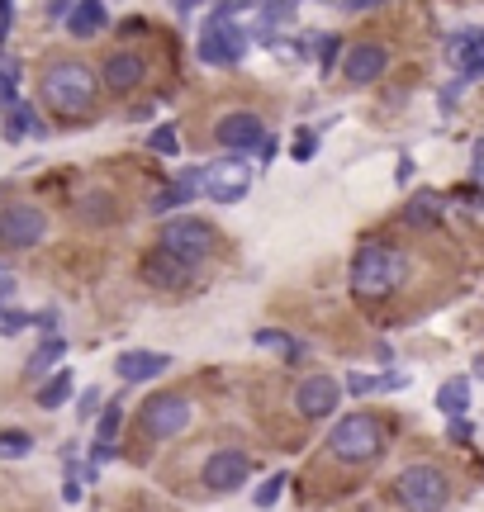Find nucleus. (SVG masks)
I'll return each instance as SVG.
<instances>
[{
  "mask_svg": "<svg viewBox=\"0 0 484 512\" xmlns=\"http://www.w3.org/2000/svg\"><path fill=\"white\" fill-rule=\"evenodd\" d=\"M24 328H34V313H24V309L0 313V337H15V332H24Z\"/></svg>",
  "mask_w": 484,
  "mask_h": 512,
  "instance_id": "32",
  "label": "nucleus"
},
{
  "mask_svg": "<svg viewBox=\"0 0 484 512\" xmlns=\"http://www.w3.org/2000/svg\"><path fill=\"white\" fill-rule=\"evenodd\" d=\"M48 238V214L38 209V204H5L0 209V242L5 247H38V242Z\"/></svg>",
  "mask_w": 484,
  "mask_h": 512,
  "instance_id": "8",
  "label": "nucleus"
},
{
  "mask_svg": "<svg viewBox=\"0 0 484 512\" xmlns=\"http://www.w3.org/2000/svg\"><path fill=\"white\" fill-rule=\"evenodd\" d=\"M143 76H148V57L129 53V48L110 53L105 57V67H100V81H105L114 95H129L133 86H143Z\"/></svg>",
  "mask_w": 484,
  "mask_h": 512,
  "instance_id": "14",
  "label": "nucleus"
},
{
  "mask_svg": "<svg viewBox=\"0 0 484 512\" xmlns=\"http://www.w3.org/2000/svg\"><path fill=\"white\" fill-rule=\"evenodd\" d=\"M337 399H342V389H337L333 375H309V380H299V389H295L299 418H328L337 408Z\"/></svg>",
  "mask_w": 484,
  "mask_h": 512,
  "instance_id": "12",
  "label": "nucleus"
},
{
  "mask_svg": "<svg viewBox=\"0 0 484 512\" xmlns=\"http://www.w3.org/2000/svg\"><path fill=\"white\" fill-rule=\"evenodd\" d=\"M38 95H43V105H48L57 119H91L100 81H95V72L81 57H57V62H48L43 76H38Z\"/></svg>",
  "mask_w": 484,
  "mask_h": 512,
  "instance_id": "1",
  "label": "nucleus"
},
{
  "mask_svg": "<svg viewBox=\"0 0 484 512\" xmlns=\"http://www.w3.org/2000/svg\"><path fill=\"white\" fill-rule=\"evenodd\" d=\"M119 422H124V408H119V399H110V403H105V413H100V446H110V441H114Z\"/></svg>",
  "mask_w": 484,
  "mask_h": 512,
  "instance_id": "31",
  "label": "nucleus"
},
{
  "mask_svg": "<svg viewBox=\"0 0 484 512\" xmlns=\"http://www.w3.org/2000/svg\"><path fill=\"white\" fill-rule=\"evenodd\" d=\"M394 181H399V185L413 181V162H409V157H399V176H394Z\"/></svg>",
  "mask_w": 484,
  "mask_h": 512,
  "instance_id": "40",
  "label": "nucleus"
},
{
  "mask_svg": "<svg viewBox=\"0 0 484 512\" xmlns=\"http://www.w3.org/2000/svg\"><path fill=\"white\" fill-rule=\"evenodd\" d=\"M447 57H451V67H456L461 81L484 76V29H461V34H451Z\"/></svg>",
  "mask_w": 484,
  "mask_h": 512,
  "instance_id": "16",
  "label": "nucleus"
},
{
  "mask_svg": "<svg viewBox=\"0 0 484 512\" xmlns=\"http://www.w3.org/2000/svg\"><path fill=\"white\" fill-rule=\"evenodd\" d=\"M138 427H143V437H152V441L181 437L190 427V399L186 394H152V399L138 408Z\"/></svg>",
  "mask_w": 484,
  "mask_h": 512,
  "instance_id": "7",
  "label": "nucleus"
},
{
  "mask_svg": "<svg viewBox=\"0 0 484 512\" xmlns=\"http://www.w3.org/2000/svg\"><path fill=\"white\" fill-rule=\"evenodd\" d=\"M10 19H15V5L0 0V43H5V34H10Z\"/></svg>",
  "mask_w": 484,
  "mask_h": 512,
  "instance_id": "38",
  "label": "nucleus"
},
{
  "mask_svg": "<svg viewBox=\"0 0 484 512\" xmlns=\"http://www.w3.org/2000/svg\"><path fill=\"white\" fill-rule=\"evenodd\" d=\"M347 389L352 394H390V389H404V375H352Z\"/></svg>",
  "mask_w": 484,
  "mask_h": 512,
  "instance_id": "26",
  "label": "nucleus"
},
{
  "mask_svg": "<svg viewBox=\"0 0 484 512\" xmlns=\"http://www.w3.org/2000/svg\"><path fill=\"white\" fill-rule=\"evenodd\" d=\"M475 375H480V380H484V356H480V361H475Z\"/></svg>",
  "mask_w": 484,
  "mask_h": 512,
  "instance_id": "43",
  "label": "nucleus"
},
{
  "mask_svg": "<svg viewBox=\"0 0 484 512\" xmlns=\"http://www.w3.org/2000/svg\"><path fill=\"white\" fill-rule=\"evenodd\" d=\"M252 347H266V351H280V356H285V361H290V366H295V361H304V342H295V337H290V332H276V328H257L252 332Z\"/></svg>",
  "mask_w": 484,
  "mask_h": 512,
  "instance_id": "22",
  "label": "nucleus"
},
{
  "mask_svg": "<svg viewBox=\"0 0 484 512\" xmlns=\"http://www.w3.org/2000/svg\"><path fill=\"white\" fill-rule=\"evenodd\" d=\"M214 247H219V233H214V223H205V219H171L167 228H162V252L167 256H176L181 266H200L205 256H214Z\"/></svg>",
  "mask_w": 484,
  "mask_h": 512,
  "instance_id": "6",
  "label": "nucleus"
},
{
  "mask_svg": "<svg viewBox=\"0 0 484 512\" xmlns=\"http://www.w3.org/2000/svg\"><path fill=\"white\" fill-rule=\"evenodd\" d=\"M437 214H442V200H437V195H413V204L404 209V223H409V228H432Z\"/></svg>",
  "mask_w": 484,
  "mask_h": 512,
  "instance_id": "25",
  "label": "nucleus"
},
{
  "mask_svg": "<svg viewBox=\"0 0 484 512\" xmlns=\"http://www.w3.org/2000/svg\"><path fill=\"white\" fill-rule=\"evenodd\" d=\"M100 403H105V399H100V389L91 384V389L81 394V403H76V413H81V418H95V413H100Z\"/></svg>",
  "mask_w": 484,
  "mask_h": 512,
  "instance_id": "36",
  "label": "nucleus"
},
{
  "mask_svg": "<svg viewBox=\"0 0 484 512\" xmlns=\"http://www.w3.org/2000/svg\"><path fill=\"white\" fill-rule=\"evenodd\" d=\"M15 299V280H0V313H5V304Z\"/></svg>",
  "mask_w": 484,
  "mask_h": 512,
  "instance_id": "41",
  "label": "nucleus"
},
{
  "mask_svg": "<svg viewBox=\"0 0 484 512\" xmlns=\"http://www.w3.org/2000/svg\"><path fill=\"white\" fill-rule=\"evenodd\" d=\"M337 57H342V43H337V34H323V38H318V67H323V72H333Z\"/></svg>",
  "mask_w": 484,
  "mask_h": 512,
  "instance_id": "34",
  "label": "nucleus"
},
{
  "mask_svg": "<svg viewBox=\"0 0 484 512\" xmlns=\"http://www.w3.org/2000/svg\"><path fill=\"white\" fill-rule=\"evenodd\" d=\"M143 280H148L152 290H186V285H190V266H181L176 256H167L162 247H157V252L143 256Z\"/></svg>",
  "mask_w": 484,
  "mask_h": 512,
  "instance_id": "18",
  "label": "nucleus"
},
{
  "mask_svg": "<svg viewBox=\"0 0 484 512\" xmlns=\"http://www.w3.org/2000/svg\"><path fill=\"white\" fill-rule=\"evenodd\" d=\"M280 489H285V475H271V479H266V484L257 489V498H252V503H257V508H271V503L280 498Z\"/></svg>",
  "mask_w": 484,
  "mask_h": 512,
  "instance_id": "35",
  "label": "nucleus"
},
{
  "mask_svg": "<svg viewBox=\"0 0 484 512\" xmlns=\"http://www.w3.org/2000/svg\"><path fill=\"white\" fill-rule=\"evenodd\" d=\"M328 451L337 460H347V465H366L385 451V427L380 418L371 413H347V418H337V427L328 432Z\"/></svg>",
  "mask_w": 484,
  "mask_h": 512,
  "instance_id": "4",
  "label": "nucleus"
},
{
  "mask_svg": "<svg viewBox=\"0 0 484 512\" xmlns=\"http://www.w3.org/2000/svg\"><path fill=\"white\" fill-rule=\"evenodd\" d=\"M219 143L228 147V152H261V143L271 138L266 133V124H261V114H247V110H233L219 119Z\"/></svg>",
  "mask_w": 484,
  "mask_h": 512,
  "instance_id": "10",
  "label": "nucleus"
},
{
  "mask_svg": "<svg viewBox=\"0 0 484 512\" xmlns=\"http://www.w3.org/2000/svg\"><path fill=\"white\" fill-rule=\"evenodd\" d=\"M19 105V62L0 57V110H15Z\"/></svg>",
  "mask_w": 484,
  "mask_h": 512,
  "instance_id": "28",
  "label": "nucleus"
},
{
  "mask_svg": "<svg viewBox=\"0 0 484 512\" xmlns=\"http://www.w3.org/2000/svg\"><path fill=\"white\" fill-rule=\"evenodd\" d=\"M34 323H38V332H48V337H57V309H43V313H34Z\"/></svg>",
  "mask_w": 484,
  "mask_h": 512,
  "instance_id": "37",
  "label": "nucleus"
},
{
  "mask_svg": "<svg viewBox=\"0 0 484 512\" xmlns=\"http://www.w3.org/2000/svg\"><path fill=\"white\" fill-rule=\"evenodd\" d=\"M299 10L295 5H285V0H271V5H261L257 10V24H266V29H276V24H290Z\"/></svg>",
  "mask_w": 484,
  "mask_h": 512,
  "instance_id": "30",
  "label": "nucleus"
},
{
  "mask_svg": "<svg viewBox=\"0 0 484 512\" xmlns=\"http://www.w3.org/2000/svg\"><path fill=\"white\" fill-rule=\"evenodd\" d=\"M247 475H252V465L242 451H214L205 460V489H214V494H238Z\"/></svg>",
  "mask_w": 484,
  "mask_h": 512,
  "instance_id": "11",
  "label": "nucleus"
},
{
  "mask_svg": "<svg viewBox=\"0 0 484 512\" xmlns=\"http://www.w3.org/2000/svg\"><path fill=\"white\" fill-rule=\"evenodd\" d=\"M470 176H475V181H484V138L475 143V162H470Z\"/></svg>",
  "mask_w": 484,
  "mask_h": 512,
  "instance_id": "39",
  "label": "nucleus"
},
{
  "mask_svg": "<svg viewBox=\"0 0 484 512\" xmlns=\"http://www.w3.org/2000/svg\"><path fill=\"white\" fill-rule=\"evenodd\" d=\"M5 138L19 143V138H43V119L29 110V100H19L15 110H5Z\"/></svg>",
  "mask_w": 484,
  "mask_h": 512,
  "instance_id": "20",
  "label": "nucleus"
},
{
  "mask_svg": "<svg viewBox=\"0 0 484 512\" xmlns=\"http://www.w3.org/2000/svg\"><path fill=\"white\" fill-rule=\"evenodd\" d=\"M409 275V256L385 242H366L352 256V294L356 299H390Z\"/></svg>",
  "mask_w": 484,
  "mask_h": 512,
  "instance_id": "2",
  "label": "nucleus"
},
{
  "mask_svg": "<svg viewBox=\"0 0 484 512\" xmlns=\"http://www.w3.org/2000/svg\"><path fill=\"white\" fill-rule=\"evenodd\" d=\"M195 195H205V166H186L176 181L162 185V190L152 195L148 209H152V214H171V209H186Z\"/></svg>",
  "mask_w": 484,
  "mask_h": 512,
  "instance_id": "13",
  "label": "nucleus"
},
{
  "mask_svg": "<svg viewBox=\"0 0 484 512\" xmlns=\"http://www.w3.org/2000/svg\"><path fill=\"white\" fill-rule=\"evenodd\" d=\"M72 399V370H57L53 380H43V389H38V408H62V403Z\"/></svg>",
  "mask_w": 484,
  "mask_h": 512,
  "instance_id": "24",
  "label": "nucleus"
},
{
  "mask_svg": "<svg viewBox=\"0 0 484 512\" xmlns=\"http://www.w3.org/2000/svg\"><path fill=\"white\" fill-rule=\"evenodd\" d=\"M62 356H67V342H62V337H43V347H38L34 356H29L24 375H29V380H43V375L53 380V366L62 361Z\"/></svg>",
  "mask_w": 484,
  "mask_h": 512,
  "instance_id": "21",
  "label": "nucleus"
},
{
  "mask_svg": "<svg viewBox=\"0 0 484 512\" xmlns=\"http://www.w3.org/2000/svg\"><path fill=\"white\" fill-rule=\"evenodd\" d=\"M29 451H34V437L24 427H5L0 432V460H24Z\"/></svg>",
  "mask_w": 484,
  "mask_h": 512,
  "instance_id": "27",
  "label": "nucleus"
},
{
  "mask_svg": "<svg viewBox=\"0 0 484 512\" xmlns=\"http://www.w3.org/2000/svg\"><path fill=\"white\" fill-rule=\"evenodd\" d=\"M257 157H261V166H271V157H276V138H266V143H261V152H257Z\"/></svg>",
  "mask_w": 484,
  "mask_h": 512,
  "instance_id": "42",
  "label": "nucleus"
},
{
  "mask_svg": "<svg viewBox=\"0 0 484 512\" xmlns=\"http://www.w3.org/2000/svg\"><path fill=\"white\" fill-rule=\"evenodd\" d=\"M148 147L152 152H162V157H176L181 152V138H176V124H157L148 133Z\"/></svg>",
  "mask_w": 484,
  "mask_h": 512,
  "instance_id": "29",
  "label": "nucleus"
},
{
  "mask_svg": "<svg viewBox=\"0 0 484 512\" xmlns=\"http://www.w3.org/2000/svg\"><path fill=\"white\" fill-rule=\"evenodd\" d=\"M394 498H399L404 512H442L451 498V484L437 465H409L394 479Z\"/></svg>",
  "mask_w": 484,
  "mask_h": 512,
  "instance_id": "5",
  "label": "nucleus"
},
{
  "mask_svg": "<svg viewBox=\"0 0 484 512\" xmlns=\"http://www.w3.org/2000/svg\"><path fill=\"white\" fill-rule=\"evenodd\" d=\"M314 152H318V133H314V128H299L290 157H295V162H314Z\"/></svg>",
  "mask_w": 484,
  "mask_h": 512,
  "instance_id": "33",
  "label": "nucleus"
},
{
  "mask_svg": "<svg viewBox=\"0 0 484 512\" xmlns=\"http://www.w3.org/2000/svg\"><path fill=\"white\" fill-rule=\"evenodd\" d=\"M238 10H242L238 0H233V5H219V10L209 15V24L200 29L195 53H200L205 67H238L242 57H247V34H242V24H233Z\"/></svg>",
  "mask_w": 484,
  "mask_h": 512,
  "instance_id": "3",
  "label": "nucleus"
},
{
  "mask_svg": "<svg viewBox=\"0 0 484 512\" xmlns=\"http://www.w3.org/2000/svg\"><path fill=\"white\" fill-rule=\"evenodd\" d=\"M110 24V10L100 0H86V5H72V19H67V34L72 38H95Z\"/></svg>",
  "mask_w": 484,
  "mask_h": 512,
  "instance_id": "19",
  "label": "nucleus"
},
{
  "mask_svg": "<svg viewBox=\"0 0 484 512\" xmlns=\"http://www.w3.org/2000/svg\"><path fill=\"white\" fill-rule=\"evenodd\" d=\"M171 370V356L167 351H124L119 361H114V375L124 384H143V380H157V375H167Z\"/></svg>",
  "mask_w": 484,
  "mask_h": 512,
  "instance_id": "17",
  "label": "nucleus"
},
{
  "mask_svg": "<svg viewBox=\"0 0 484 512\" xmlns=\"http://www.w3.org/2000/svg\"><path fill=\"white\" fill-rule=\"evenodd\" d=\"M385 67H390V48H380V43H356L352 53H347V62H342V76H347L352 86H371V81L385 76Z\"/></svg>",
  "mask_w": 484,
  "mask_h": 512,
  "instance_id": "15",
  "label": "nucleus"
},
{
  "mask_svg": "<svg viewBox=\"0 0 484 512\" xmlns=\"http://www.w3.org/2000/svg\"><path fill=\"white\" fill-rule=\"evenodd\" d=\"M437 408H442L447 418H466V408H470V380L466 375H456V380H447L442 389H437Z\"/></svg>",
  "mask_w": 484,
  "mask_h": 512,
  "instance_id": "23",
  "label": "nucleus"
},
{
  "mask_svg": "<svg viewBox=\"0 0 484 512\" xmlns=\"http://www.w3.org/2000/svg\"><path fill=\"white\" fill-rule=\"evenodd\" d=\"M252 190V166L242 157H219L214 166H205V195L214 204H238Z\"/></svg>",
  "mask_w": 484,
  "mask_h": 512,
  "instance_id": "9",
  "label": "nucleus"
}]
</instances>
